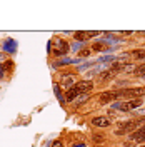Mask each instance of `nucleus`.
Here are the masks:
<instances>
[{
	"label": "nucleus",
	"mask_w": 145,
	"mask_h": 147,
	"mask_svg": "<svg viewBox=\"0 0 145 147\" xmlns=\"http://www.w3.org/2000/svg\"><path fill=\"white\" fill-rule=\"evenodd\" d=\"M92 124H93L95 127H109L110 120L107 119V117H95V119H92Z\"/></svg>",
	"instance_id": "0eeeda50"
},
{
	"label": "nucleus",
	"mask_w": 145,
	"mask_h": 147,
	"mask_svg": "<svg viewBox=\"0 0 145 147\" xmlns=\"http://www.w3.org/2000/svg\"><path fill=\"white\" fill-rule=\"evenodd\" d=\"M135 75H140V77H144L145 75V64L144 65H138L135 69Z\"/></svg>",
	"instance_id": "2eb2a0df"
},
{
	"label": "nucleus",
	"mask_w": 145,
	"mask_h": 147,
	"mask_svg": "<svg viewBox=\"0 0 145 147\" xmlns=\"http://www.w3.org/2000/svg\"><path fill=\"white\" fill-rule=\"evenodd\" d=\"M67 52H68V44L65 42L64 38H55L54 54H55V55H65Z\"/></svg>",
	"instance_id": "f03ea898"
},
{
	"label": "nucleus",
	"mask_w": 145,
	"mask_h": 147,
	"mask_svg": "<svg viewBox=\"0 0 145 147\" xmlns=\"http://www.w3.org/2000/svg\"><path fill=\"white\" fill-rule=\"evenodd\" d=\"M132 57H135V59H144L145 50H134V52H132Z\"/></svg>",
	"instance_id": "4468645a"
},
{
	"label": "nucleus",
	"mask_w": 145,
	"mask_h": 147,
	"mask_svg": "<svg viewBox=\"0 0 145 147\" xmlns=\"http://www.w3.org/2000/svg\"><path fill=\"white\" fill-rule=\"evenodd\" d=\"M89 52H90V50H82V57H87V55H89Z\"/></svg>",
	"instance_id": "4be33fe9"
},
{
	"label": "nucleus",
	"mask_w": 145,
	"mask_h": 147,
	"mask_svg": "<svg viewBox=\"0 0 145 147\" xmlns=\"http://www.w3.org/2000/svg\"><path fill=\"white\" fill-rule=\"evenodd\" d=\"M95 147H102V146H95Z\"/></svg>",
	"instance_id": "b1692460"
},
{
	"label": "nucleus",
	"mask_w": 145,
	"mask_h": 147,
	"mask_svg": "<svg viewBox=\"0 0 145 147\" xmlns=\"http://www.w3.org/2000/svg\"><path fill=\"white\" fill-rule=\"evenodd\" d=\"M15 49H17V44L10 38V40H7L5 42V45H3V50L5 52H15Z\"/></svg>",
	"instance_id": "9d476101"
},
{
	"label": "nucleus",
	"mask_w": 145,
	"mask_h": 147,
	"mask_svg": "<svg viewBox=\"0 0 145 147\" xmlns=\"http://www.w3.org/2000/svg\"><path fill=\"white\" fill-rule=\"evenodd\" d=\"M134 129H135V122H124V124H118L115 134H117V136H124V134H127V132H132Z\"/></svg>",
	"instance_id": "7ed1b4c3"
},
{
	"label": "nucleus",
	"mask_w": 145,
	"mask_h": 147,
	"mask_svg": "<svg viewBox=\"0 0 145 147\" xmlns=\"http://www.w3.org/2000/svg\"><path fill=\"white\" fill-rule=\"evenodd\" d=\"M3 65H5V69H7V70H12V67H13V62H10V60H9V62H5Z\"/></svg>",
	"instance_id": "6ab92c4d"
},
{
	"label": "nucleus",
	"mask_w": 145,
	"mask_h": 147,
	"mask_svg": "<svg viewBox=\"0 0 145 147\" xmlns=\"http://www.w3.org/2000/svg\"><path fill=\"white\" fill-rule=\"evenodd\" d=\"M73 147H87V146H85L83 142H75V144H73Z\"/></svg>",
	"instance_id": "412c9836"
},
{
	"label": "nucleus",
	"mask_w": 145,
	"mask_h": 147,
	"mask_svg": "<svg viewBox=\"0 0 145 147\" xmlns=\"http://www.w3.org/2000/svg\"><path fill=\"white\" fill-rule=\"evenodd\" d=\"M107 47H105V44H100V42H95L93 45H92V50H105Z\"/></svg>",
	"instance_id": "dca6fc26"
},
{
	"label": "nucleus",
	"mask_w": 145,
	"mask_h": 147,
	"mask_svg": "<svg viewBox=\"0 0 145 147\" xmlns=\"http://www.w3.org/2000/svg\"><path fill=\"white\" fill-rule=\"evenodd\" d=\"M144 127H145V125H144Z\"/></svg>",
	"instance_id": "a878e982"
},
{
	"label": "nucleus",
	"mask_w": 145,
	"mask_h": 147,
	"mask_svg": "<svg viewBox=\"0 0 145 147\" xmlns=\"http://www.w3.org/2000/svg\"><path fill=\"white\" fill-rule=\"evenodd\" d=\"M72 82H73V75H67V77L62 79V85H64V87H68Z\"/></svg>",
	"instance_id": "ddd939ff"
},
{
	"label": "nucleus",
	"mask_w": 145,
	"mask_h": 147,
	"mask_svg": "<svg viewBox=\"0 0 145 147\" xmlns=\"http://www.w3.org/2000/svg\"><path fill=\"white\" fill-rule=\"evenodd\" d=\"M142 147H145V146H142Z\"/></svg>",
	"instance_id": "393cba45"
},
{
	"label": "nucleus",
	"mask_w": 145,
	"mask_h": 147,
	"mask_svg": "<svg viewBox=\"0 0 145 147\" xmlns=\"http://www.w3.org/2000/svg\"><path fill=\"white\" fill-rule=\"evenodd\" d=\"M54 89H55V94H57L58 100H60V102H64V97H62V94H60V87H58V85H54Z\"/></svg>",
	"instance_id": "f3484780"
},
{
	"label": "nucleus",
	"mask_w": 145,
	"mask_h": 147,
	"mask_svg": "<svg viewBox=\"0 0 145 147\" xmlns=\"http://www.w3.org/2000/svg\"><path fill=\"white\" fill-rule=\"evenodd\" d=\"M92 87H93L92 80H80V82H77L73 85V90L77 92L79 95H83V94H89L92 90Z\"/></svg>",
	"instance_id": "f257e3e1"
},
{
	"label": "nucleus",
	"mask_w": 145,
	"mask_h": 147,
	"mask_svg": "<svg viewBox=\"0 0 145 147\" xmlns=\"http://www.w3.org/2000/svg\"><path fill=\"white\" fill-rule=\"evenodd\" d=\"M2 77H3V67L0 65V79H2Z\"/></svg>",
	"instance_id": "5701e85b"
},
{
	"label": "nucleus",
	"mask_w": 145,
	"mask_h": 147,
	"mask_svg": "<svg viewBox=\"0 0 145 147\" xmlns=\"http://www.w3.org/2000/svg\"><path fill=\"white\" fill-rule=\"evenodd\" d=\"M99 35V32H75V38L77 40H80V42H83V40H89V38H92V37H97Z\"/></svg>",
	"instance_id": "423d86ee"
},
{
	"label": "nucleus",
	"mask_w": 145,
	"mask_h": 147,
	"mask_svg": "<svg viewBox=\"0 0 145 147\" xmlns=\"http://www.w3.org/2000/svg\"><path fill=\"white\" fill-rule=\"evenodd\" d=\"M52 147H64V146H62V142H60V140H55L54 144H52Z\"/></svg>",
	"instance_id": "aec40b11"
},
{
	"label": "nucleus",
	"mask_w": 145,
	"mask_h": 147,
	"mask_svg": "<svg viewBox=\"0 0 145 147\" xmlns=\"http://www.w3.org/2000/svg\"><path fill=\"white\" fill-rule=\"evenodd\" d=\"M138 105H142V100H140V99H132L130 102H127V107H128V110L137 109Z\"/></svg>",
	"instance_id": "f8f14e48"
},
{
	"label": "nucleus",
	"mask_w": 145,
	"mask_h": 147,
	"mask_svg": "<svg viewBox=\"0 0 145 147\" xmlns=\"http://www.w3.org/2000/svg\"><path fill=\"white\" fill-rule=\"evenodd\" d=\"M120 97H122V90H118V92H105V94L100 95V102H102V104H107V102L115 100V99H120Z\"/></svg>",
	"instance_id": "20e7f679"
},
{
	"label": "nucleus",
	"mask_w": 145,
	"mask_h": 147,
	"mask_svg": "<svg viewBox=\"0 0 145 147\" xmlns=\"http://www.w3.org/2000/svg\"><path fill=\"white\" fill-rule=\"evenodd\" d=\"M125 95H128V97H134V99H138V97H142V95H145V89L144 87H137V89H128V90H122V97H125Z\"/></svg>",
	"instance_id": "39448f33"
},
{
	"label": "nucleus",
	"mask_w": 145,
	"mask_h": 147,
	"mask_svg": "<svg viewBox=\"0 0 145 147\" xmlns=\"http://www.w3.org/2000/svg\"><path fill=\"white\" fill-rule=\"evenodd\" d=\"M87 100H89V94H83L80 99L77 100V105H79V104H83V102H87Z\"/></svg>",
	"instance_id": "a211bd4d"
},
{
	"label": "nucleus",
	"mask_w": 145,
	"mask_h": 147,
	"mask_svg": "<svg viewBox=\"0 0 145 147\" xmlns=\"http://www.w3.org/2000/svg\"><path fill=\"white\" fill-rule=\"evenodd\" d=\"M130 139H132V140H135V142L145 140V127H142L140 130H137V132H134V134L130 136Z\"/></svg>",
	"instance_id": "6e6552de"
},
{
	"label": "nucleus",
	"mask_w": 145,
	"mask_h": 147,
	"mask_svg": "<svg viewBox=\"0 0 145 147\" xmlns=\"http://www.w3.org/2000/svg\"><path fill=\"white\" fill-rule=\"evenodd\" d=\"M115 75H117V72H115V70H112V69H109L107 72L100 74V80H102V82H107V80H110V79H113Z\"/></svg>",
	"instance_id": "1a4fd4ad"
},
{
	"label": "nucleus",
	"mask_w": 145,
	"mask_h": 147,
	"mask_svg": "<svg viewBox=\"0 0 145 147\" xmlns=\"http://www.w3.org/2000/svg\"><path fill=\"white\" fill-rule=\"evenodd\" d=\"M113 109H117V110H122V112H128L127 102H113Z\"/></svg>",
	"instance_id": "9b49d317"
}]
</instances>
